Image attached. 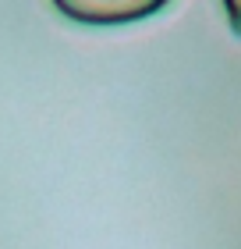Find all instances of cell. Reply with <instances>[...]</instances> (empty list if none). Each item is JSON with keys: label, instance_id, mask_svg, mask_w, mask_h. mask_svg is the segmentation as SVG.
Masks as SVG:
<instances>
[{"label": "cell", "instance_id": "6da1fadb", "mask_svg": "<svg viewBox=\"0 0 241 249\" xmlns=\"http://www.w3.org/2000/svg\"><path fill=\"white\" fill-rule=\"evenodd\" d=\"M170 0H53L64 18L82 25H131V21L153 18Z\"/></svg>", "mask_w": 241, "mask_h": 249}, {"label": "cell", "instance_id": "7a4b0ae2", "mask_svg": "<svg viewBox=\"0 0 241 249\" xmlns=\"http://www.w3.org/2000/svg\"><path fill=\"white\" fill-rule=\"evenodd\" d=\"M224 11H227V21H231V29L241 36V0H224Z\"/></svg>", "mask_w": 241, "mask_h": 249}]
</instances>
